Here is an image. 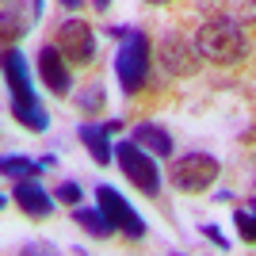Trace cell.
<instances>
[{"label":"cell","mask_w":256,"mask_h":256,"mask_svg":"<svg viewBox=\"0 0 256 256\" xmlns=\"http://www.w3.org/2000/svg\"><path fill=\"white\" fill-rule=\"evenodd\" d=\"M4 80H8V92H12V118L23 130L42 134L50 126V118H46L42 104H38V96H34V88H31V73H27V62H23L20 46L4 50Z\"/></svg>","instance_id":"6da1fadb"},{"label":"cell","mask_w":256,"mask_h":256,"mask_svg":"<svg viewBox=\"0 0 256 256\" xmlns=\"http://www.w3.org/2000/svg\"><path fill=\"white\" fill-rule=\"evenodd\" d=\"M107 34L118 38V54H115V76L122 92L134 96L138 88H146V73H150V38L142 27H126V23H115L107 27Z\"/></svg>","instance_id":"7a4b0ae2"},{"label":"cell","mask_w":256,"mask_h":256,"mask_svg":"<svg viewBox=\"0 0 256 256\" xmlns=\"http://www.w3.org/2000/svg\"><path fill=\"white\" fill-rule=\"evenodd\" d=\"M195 46H199V54H203L206 62L214 65H241L248 54V42L245 34H241V27H237L234 20H206L199 31H195Z\"/></svg>","instance_id":"3957f363"},{"label":"cell","mask_w":256,"mask_h":256,"mask_svg":"<svg viewBox=\"0 0 256 256\" xmlns=\"http://www.w3.org/2000/svg\"><path fill=\"white\" fill-rule=\"evenodd\" d=\"M218 172H222V164H218V157H210V153H184V157H176L168 164V188H176V192L184 195H203L214 188V180H218Z\"/></svg>","instance_id":"277c9868"},{"label":"cell","mask_w":256,"mask_h":256,"mask_svg":"<svg viewBox=\"0 0 256 256\" xmlns=\"http://www.w3.org/2000/svg\"><path fill=\"white\" fill-rule=\"evenodd\" d=\"M115 160H118V168H122V176H126L142 195H150V199L160 195V172H157V160H153L150 150H142L134 138L115 142Z\"/></svg>","instance_id":"5b68a950"},{"label":"cell","mask_w":256,"mask_h":256,"mask_svg":"<svg viewBox=\"0 0 256 256\" xmlns=\"http://www.w3.org/2000/svg\"><path fill=\"white\" fill-rule=\"evenodd\" d=\"M157 58H160V65H164V73H168V76L188 80V76L199 73V58H203V54H199V46H195V42H188L184 34L168 31L157 42Z\"/></svg>","instance_id":"8992f818"},{"label":"cell","mask_w":256,"mask_h":256,"mask_svg":"<svg viewBox=\"0 0 256 256\" xmlns=\"http://www.w3.org/2000/svg\"><path fill=\"white\" fill-rule=\"evenodd\" d=\"M54 46L73 65H92V58H96V31H92L84 20H62L58 23V42Z\"/></svg>","instance_id":"52a82bcc"},{"label":"cell","mask_w":256,"mask_h":256,"mask_svg":"<svg viewBox=\"0 0 256 256\" xmlns=\"http://www.w3.org/2000/svg\"><path fill=\"white\" fill-rule=\"evenodd\" d=\"M96 203H100V210L107 214V222L115 226L118 234L134 237V241H138V237H146V222H142V218H138V210H134V206H130L126 199H122V195L115 192V188L100 184V188H96Z\"/></svg>","instance_id":"ba28073f"},{"label":"cell","mask_w":256,"mask_h":256,"mask_svg":"<svg viewBox=\"0 0 256 256\" xmlns=\"http://www.w3.org/2000/svg\"><path fill=\"white\" fill-rule=\"evenodd\" d=\"M38 76H42V84L50 88L58 100L69 96V88H73V62L65 58L58 46H38Z\"/></svg>","instance_id":"9c48e42d"},{"label":"cell","mask_w":256,"mask_h":256,"mask_svg":"<svg viewBox=\"0 0 256 256\" xmlns=\"http://www.w3.org/2000/svg\"><path fill=\"white\" fill-rule=\"evenodd\" d=\"M12 199H16V206H20L27 218H50V214H54V203H58V199L46 192L42 184H38V176H23V180H16Z\"/></svg>","instance_id":"30bf717a"},{"label":"cell","mask_w":256,"mask_h":256,"mask_svg":"<svg viewBox=\"0 0 256 256\" xmlns=\"http://www.w3.org/2000/svg\"><path fill=\"white\" fill-rule=\"evenodd\" d=\"M107 134H111V130H107L104 122H80V126H76V138L84 142L88 157L96 160V164H107V160L115 157V146L107 142Z\"/></svg>","instance_id":"8fae6325"},{"label":"cell","mask_w":256,"mask_h":256,"mask_svg":"<svg viewBox=\"0 0 256 256\" xmlns=\"http://www.w3.org/2000/svg\"><path fill=\"white\" fill-rule=\"evenodd\" d=\"M130 138L138 142L142 150H150L153 157H168L172 153V134L164 126H157V122H138V126L130 130Z\"/></svg>","instance_id":"7c38bea8"},{"label":"cell","mask_w":256,"mask_h":256,"mask_svg":"<svg viewBox=\"0 0 256 256\" xmlns=\"http://www.w3.org/2000/svg\"><path fill=\"white\" fill-rule=\"evenodd\" d=\"M0 23H4V38L20 42L31 31V20L23 16V0H0Z\"/></svg>","instance_id":"4fadbf2b"},{"label":"cell","mask_w":256,"mask_h":256,"mask_svg":"<svg viewBox=\"0 0 256 256\" xmlns=\"http://www.w3.org/2000/svg\"><path fill=\"white\" fill-rule=\"evenodd\" d=\"M73 222L80 226L88 237H107V234H115V226L107 222V214L100 210V203H96V206H80V203H76V206H73Z\"/></svg>","instance_id":"5bb4252c"},{"label":"cell","mask_w":256,"mask_h":256,"mask_svg":"<svg viewBox=\"0 0 256 256\" xmlns=\"http://www.w3.org/2000/svg\"><path fill=\"white\" fill-rule=\"evenodd\" d=\"M206 8H214L222 20L234 23H256V0H210Z\"/></svg>","instance_id":"9a60e30c"},{"label":"cell","mask_w":256,"mask_h":256,"mask_svg":"<svg viewBox=\"0 0 256 256\" xmlns=\"http://www.w3.org/2000/svg\"><path fill=\"white\" fill-rule=\"evenodd\" d=\"M42 168H46L42 160L20 157V153H16V157H4V160H0V172H4L8 180H23V176H38V172H42Z\"/></svg>","instance_id":"2e32d148"},{"label":"cell","mask_w":256,"mask_h":256,"mask_svg":"<svg viewBox=\"0 0 256 256\" xmlns=\"http://www.w3.org/2000/svg\"><path fill=\"white\" fill-rule=\"evenodd\" d=\"M104 100H107L104 84H88L84 92H76V107H80L84 115H100V111H104Z\"/></svg>","instance_id":"e0dca14e"},{"label":"cell","mask_w":256,"mask_h":256,"mask_svg":"<svg viewBox=\"0 0 256 256\" xmlns=\"http://www.w3.org/2000/svg\"><path fill=\"white\" fill-rule=\"evenodd\" d=\"M234 226L237 234H241V241H248V245H256V210H234Z\"/></svg>","instance_id":"ac0fdd59"},{"label":"cell","mask_w":256,"mask_h":256,"mask_svg":"<svg viewBox=\"0 0 256 256\" xmlns=\"http://www.w3.org/2000/svg\"><path fill=\"white\" fill-rule=\"evenodd\" d=\"M80 195H84V192H80V184H73V180H65L62 188H58V192H54V199H58V203H65V206H76V203H80Z\"/></svg>","instance_id":"d6986e66"},{"label":"cell","mask_w":256,"mask_h":256,"mask_svg":"<svg viewBox=\"0 0 256 256\" xmlns=\"http://www.w3.org/2000/svg\"><path fill=\"white\" fill-rule=\"evenodd\" d=\"M203 237H210V241H214V245H218V248H230V241H226V234H222V230H218V226H214V222H206V226H203Z\"/></svg>","instance_id":"ffe728a7"},{"label":"cell","mask_w":256,"mask_h":256,"mask_svg":"<svg viewBox=\"0 0 256 256\" xmlns=\"http://www.w3.org/2000/svg\"><path fill=\"white\" fill-rule=\"evenodd\" d=\"M20 252H27V256H34V252H54V245H50V241H27Z\"/></svg>","instance_id":"44dd1931"},{"label":"cell","mask_w":256,"mask_h":256,"mask_svg":"<svg viewBox=\"0 0 256 256\" xmlns=\"http://www.w3.org/2000/svg\"><path fill=\"white\" fill-rule=\"evenodd\" d=\"M42 4H46V0H31V20H38V16H42Z\"/></svg>","instance_id":"7402d4cb"},{"label":"cell","mask_w":256,"mask_h":256,"mask_svg":"<svg viewBox=\"0 0 256 256\" xmlns=\"http://www.w3.org/2000/svg\"><path fill=\"white\" fill-rule=\"evenodd\" d=\"M84 0H62V8H80Z\"/></svg>","instance_id":"603a6c76"},{"label":"cell","mask_w":256,"mask_h":256,"mask_svg":"<svg viewBox=\"0 0 256 256\" xmlns=\"http://www.w3.org/2000/svg\"><path fill=\"white\" fill-rule=\"evenodd\" d=\"M107 4H111V0H96V8H100V12H107Z\"/></svg>","instance_id":"cb8c5ba5"},{"label":"cell","mask_w":256,"mask_h":256,"mask_svg":"<svg viewBox=\"0 0 256 256\" xmlns=\"http://www.w3.org/2000/svg\"><path fill=\"white\" fill-rule=\"evenodd\" d=\"M150 4H172V0H150Z\"/></svg>","instance_id":"d4e9b609"},{"label":"cell","mask_w":256,"mask_h":256,"mask_svg":"<svg viewBox=\"0 0 256 256\" xmlns=\"http://www.w3.org/2000/svg\"><path fill=\"white\" fill-rule=\"evenodd\" d=\"M248 210H256V199H252V203H248Z\"/></svg>","instance_id":"484cf974"},{"label":"cell","mask_w":256,"mask_h":256,"mask_svg":"<svg viewBox=\"0 0 256 256\" xmlns=\"http://www.w3.org/2000/svg\"><path fill=\"white\" fill-rule=\"evenodd\" d=\"M206 4H210V0H206Z\"/></svg>","instance_id":"4316f807"},{"label":"cell","mask_w":256,"mask_h":256,"mask_svg":"<svg viewBox=\"0 0 256 256\" xmlns=\"http://www.w3.org/2000/svg\"><path fill=\"white\" fill-rule=\"evenodd\" d=\"M252 184H256V180H252Z\"/></svg>","instance_id":"83f0119b"}]
</instances>
